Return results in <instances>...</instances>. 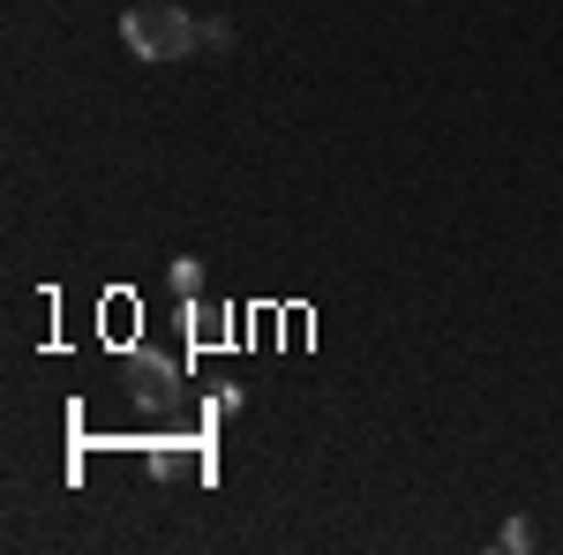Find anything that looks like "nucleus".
Returning a JSON list of instances; mask_svg holds the SVG:
<instances>
[{
  "mask_svg": "<svg viewBox=\"0 0 563 555\" xmlns=\"http://www.w3.org/2000/svg\"><path fill=\"white\" fill-rule=\"evenodd\" d=\"M121 38L143 60H180V53H196V15H180L174 0H135L121 15Z\"/></svg>",
  "mask_w": 563,
  "mask_h": 555,
  "instance_id": "f257e3e1",
  "label": "nucleus"
},
{
  "mask_svg": "<svg viewBox=\"0 0 563 555\" xmlns=\"http://www.w3.org/2000/svg\"><path fill=\"white\" fill-rule=\"evenodd\" d=\"M174 384H180L174 360H158V353H135V398H143V406H158V398H166Z\"/></svg>",
  "mask_w": 563,
  "mask_h": 555,
  "instance_id": "f03ea898",
  "label": "nucleus"
},
{
  "mask_svg": "<svg viewBox=\"0 0 563 555\" xmlns=\"http://www.w3.org/2000/svg\"><path fill=\"white\" fill-rule=\"evenodd\" d=\"M188 323H196V345H218V338H225V315H218V308H203V300L188 308Z\"/></svg>",
  "mask_w": 563,
  "mask_h": 555,
  "instance_id": "7ed1b4c3",
  "label": "nucleus"
},
{
  "mask_svg": "<svg viewBox=\"0 0 563 555\" xmlns=\"http://www.w3.org/2000/svg\"><path fill=\"white\" fill-rule=\"evenodd\" d=\"M196 45L203 53H233V23H196Z\"/></svg>",
  "mask_w": 563,
  "mask_h": 555,
  "instance_id": "20e7f679",
  "label": "nucleus"
},
{
  "mask_svg": "<svg viewBox=\"0 0 563 555\" xmlns=\"http://www.w3.org/2000/svg\"><path fill=\"white\" fill-rule=\"evenodd\" d=\"M174 286H180V293H196V286H203V263L180 256V263H174Z\"/></svg>",
  "mask_w": 563,
  "mask_h": 555,
  "instance_id": "39448f33",
  "label": "nucleus"
},
{
  "mask_svg": "<svg viewBox=\"0 0 563 555\" xmlns=\"http://www.w3.org/2000/svg\"><path fill=\"white\" fill-rule=\"evenodd\" d=\"M158 473H203V458H188V451H158Z\"/></svg>",
  "mask_w": 563,
  "mask_h": 555,
  "instance_id": "423d86ee",
  "label": "nucleus"
}]
</instances>
